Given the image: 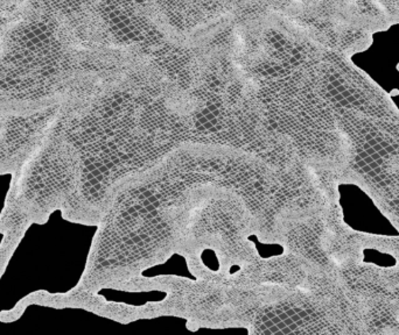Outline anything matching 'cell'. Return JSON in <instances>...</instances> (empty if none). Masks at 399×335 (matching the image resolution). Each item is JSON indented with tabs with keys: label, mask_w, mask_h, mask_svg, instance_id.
<instances>
[{
	"label": "cell",
	"mask_w": 399,
	"mask_h": 335,
	"mask_svg": "<svg viewBox=\"0 0 399 335\" xmlns=\"http://www.w3.org/2000/svg\"><path fill=\"white\" fill-rule=\"evenodd\" d=\"M166 293L160 290H121L108 289L104 295L105 300L115 303L126 304L131 306L146 305L152 302H161L165 300Z\"/></svg>",
	"instance_id": "1"
},
{
	"label": "cell",
	"mask_w": 399,
	"mask_h": 335,
	"mask_svg": "<svg viewBox=\"0 0 399 335\" xmlns=\"http://www.w3.org/2000/svg\"><path fill=\"white\" fill-rule=\"evenodd\" d=\"M248 240L253 244L256 251L262 259H272V257L280 256L284 254L285 247L279 242H266L263 244L259 241L256 234L249 235Z\"/></svg>",
	"instance_id": "2"
}]
</instances>
